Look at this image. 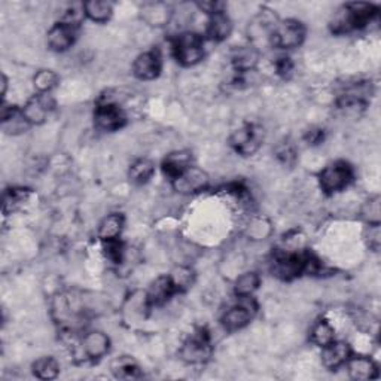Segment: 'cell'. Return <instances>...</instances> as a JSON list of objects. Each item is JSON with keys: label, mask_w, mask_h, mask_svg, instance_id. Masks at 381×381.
I'll return each mask as SVG.
<instances>
[{"label": "cell", "mask_w": 381, "mask_h": 381, "mask_svg": "<svg viewBox=\"0 0 381 381\" xmlns=\"http://www.w3.org/2000/svg\"><path fill=\"white\" fill-rule=\"evenodd\" d=\"M378 15V8L372 4L353 2L343 5L331 21V32L335 35H346L368 27Z\"/></svg>", "instance_id": "6da1fadb"}, {"label": "cell", "mask_w": 381, "mask_h": 381, "mask_svg": "<svg viewBox=\"0 0 381 381\" xmlns=\"http://www.w3.org/2000/svg\"><path fill=\"white\" fill-rule=\"evenodd\" d=\"M176 62L184 67H192L204 58V38L195 32H184L172 42Z\"/></svg>", "instance_id": "7a4b0ae2"}, {"label": "cell", "mask_w": 381, "mask_h": 381, "mask_svg": "<svg viewBox=\"0 0 381 381\" xmlns=\"http://www.w3.org/2000/svg\"><path fill=\"white\" fill-rule=\"evenodd\" d=\"M319 185L326 195H333L344 191L355 180V170L347 161L338 160L328 164L319 173Z\"/></svg>", "instance_id": "3957f363"}, {"label": "cell", "mask_w": 381, "mask_h": 381, "mask_svg": "<svg viewBox=\"0 0 381 381\" xmlns=\"http://www.w3.org/2000/svg\"><path fill=\"white\" fill-rule=\"evenodd\" d=\"M127 124V115L121 103L112 96H101L96 104L94 126L101 131H118Z\"/></svg>", "instance_id": "277c9868"}, {"label": "cell", "mask_w": 381, "mask_h": 381, "mask_svg": "<svg viewBox=\"0 0 381 381\" xmlns=\"http://www.w3.org/2000/svg\"><path fill=\"white\" fill-rule=\"evenodd\" d=\"M306 26L301 21L294 18L277 20L271 30L270 43L279 50H294L301 47L306 40Z\"/></svg>", "instance_id": "5b68a950"}, {"label": "cell", "mask_w": 381, "mask_h": 381, "mask_svg": "<svg viewBox=\"0 0 381 381\" xmlns=\"http://www.w3.org/2000/svg\"><path fill=\"white\" fill-rule=\"evenodd\" d=\"M237 299L238 302L228 309L221 319L222 328L226 332H237L243 328H246L248 325L252 324V320L258 314V304L252 297L246 298L237 297Z\"/></svg>", "instance_id": "8992f818"}, {"label": "cell", "mask_w": 381, "mask_h": 381, "mask_svg": "<svg viewBox=\"0 0 381 381\" xmlns=\"http://www.w3.org/2000/svg\"><path fill=\"white\" fill-rule=\"evenodd\" d=\"M211 353L213 346L210 333L206 329H200L180 347L179 356L188 365H203L211 358Z\"/></svg>", "instance_id": "52a82bcc"}, {"label": "cell", "mask_w": 381, "mask_h": 381, "mask_svg": "<svg viewBox=\"0 0 381 381\" xmlns=\"http://www.w3.org/2000/svg\"><path fill=\"white\" fill-rule=\"evenodd\" d=\"M264 142V130L256 124H246L236 130L230 137V145L243 157H252Z\"/></svg>", "instance_id": "ba28073f"}, {"label": "cell", "mask_w": 381, "mask_h": 381, "mask_svg": "<svg viewBox=\"0 0 381 381\" xmlns=\"http://www.w3.org/2000/svg\"><path fill=\"white\" fill-rule=\"evenodd\" d=\"M209 184V175L197 165H189L184 173L172 180L173 189L182 195H194L201 192L207 189Z\"/></svg>", "instance_id": "9c48e42d"}, {"label": "cell", "mask_w": 381, "mask_h": 381, "mask_svg": "<svg viewBox=\"0 0 381 381\" xmlns=\"http://www.w3.org/2000/svg\"><path fill=\"white\" fill-rule=\"evenodd\" d=\"M54 99L50 94L38 93L26 101L21 112L30 126H40L47 123V119L54 111Z\"/></svg>", "instance_id": "30bf717a"}, {"label": "cell", "mask_w": 381, "mask_h": 381, "mask_svg": "<svg viewBox=\"0 0 381 381\" xmlns=\"http://www.w3.org/2000/svg\"><path fill=\"white\" fill-rule=\"evenodd\" d=\"M78 28L79 27L70 26L63 21L55 23L47 35L48 48L54 53H65L70 50L76 42V36H78Z\"/></svg>", "instance_id": "8fae6325"}, {"label": "cell", "mask_w": 381, "mask_h": 381, "mask_svg": "<svg viewBox=\"0 0 381 381\" xmlns=\"http://www.w3.org/2000/svg\"><path fill=\"white\" fill-rule=\"evenodd\" d=\"M352 355H353V350L348 343L333 340L328 346L322 347L320 360H322V365L326 370L337 371L344 367Z\"/></svg>", "instance_id": "7c38bea8"}, {"label": "cell", "mask_w": 381, "mask_h": 381, "mask_svg": "<svg viewBox=\"0 0 381 381\" xmlns=\"http://www.w3.org/2000/svg\"><path fill=\"white\" fill-rule=\"evenodd\" d=\"M162 62L158 51H146L134 60L133 74L139 81H154L161 74Z\"/></svg>", "instance_id": "4fadbf2b"}, {"label": "cell", "mask_w": 381, "mask_h": 381, "mask_svg": "<svg viewBox=\"0 0 381 381\" xmlns=\"http://www.w3.org/2000/svg\"><path fill=\"white\" fill-rule=\"evenodd\" d=\"M176 295L175 287L169 279V276H160L154 282H152L148 287V291L145 292V299L146 306L149 310L158 309L165 306L173 297Z\"/></svg>", "instance_id": "5bb4252c"}, {"label": "cell", "mask_w": 381, "mask_h": 381, "mask_svg": "<svg viewBox=\"0 0 381 381\" xmlns=\"http://www.w3.org/2000/svg\"><path fill=\"white\" fill-rule=\"evenodd\" d=\"M82 353L89 360H100L111 350V338L101 331L87 332L81 340Z\"/></svg>", "instance_id": "9a60e30c"}, {"label": "cell", "mask_w": 381, "mask_h": 381, "mask_svg": "<svg viewBox=\"0 0 381 381\" xmlns=\"http://www.w3.org/2000/svg\"><path fill=\"white\" fill-rule=\"evenodd\" d=\"M347 368L348 377L358 380V381H368L375 380L380 375L378 365L370 358L363 355H352L347 363L344 365Z\"/></svg>", "instance_id": "2e32d148"}, {"label": "cell", "mask_w": 381, "mask_h": 381, "mask_svg": "<svg viewBox=\"0 0 381 381\" xmlns=\"http://www.w3.org/2000/svg\"><path fill=\"white\" fill-rule=\"evenodd\" d=\"M142 20L150 27H164L170 23L173 12L172 8L162 2L145 4L140 9Z\"/></svg>", "instance_id": "e0dca14e"}, {"label": "cell", "mask_w": 381, "mask_h": 381, "mask_svg": "<svg viewBox=\"0 0 381 381\" xmlns=\"http://www.w3.org/2000/svg\"><path fill=\"white\" fill-rule=\"evenodd\" d=\"M233 33V21L226 12L209 15L206 36L213 42H223Z\"/></svg>", "instance_id": "ac0fdd59"}, {"label": "cell", "mask_w": 381, "mask_h": 381, "mask_svg": "<svg viewBox=\"0 0 381 381\" xmlns=\"http://www.w3.org/2000/svg\"><path fill=\"white\" fill-rule=\"evenodd\" d=\"M189 165H192L191 152L177 150V152H172V154L165 157V160L161 164V169H162L164 176L172 182L177 176L184 173Z\"/></svg>", "instance_id": "d6986e66"}, {"label": "cell", "mask_w": 381, "mask_h": 381, "mask_svg": "<svg viewBox=\"0 0 381 381\" xmlns=\"http://www.w3.org/2000/svg\"><path fill=\"white\" fill-rule=\"evenodd\" d=\"M0 119H2L4 131L8 134H21L30 127V124L26 121L21 109L17 108V106L6 104L5 101L2 104Z\"/></svg>", "instance_id": "ffe728a7"}, {"label": "cell", "mask_w": 381, "mask_h": 381, "mask_svg": "<svg viewBox=\"0 0 381 381\" xmlns=\"http://www.w3.org/2000/svg\"><path fill=\"white\" fill-rule=\"evenodd\" d=\"M259 60V51L255 47H240L234 50L231 63L237 73L253 72Z\"/></svg>", "instance_id": "44dd1931"}, {"label": "cell", "mask_w": 381, "mask_h": 381, "mask_svg": "<svg viewBox=\"0 0 381 381\" xmlns=\"http://www.w3.org/2000/svg\"><path fill=\"white\" fill-rule=\"evenodd\" d=\"M126 219L121 213H111V215L106 216L100 225L97 236L101 241H109V240H116L121 237V233L124 230Z\"/></svg>", "instance_id": "7402d4cb"}, {"label": "cell", "mask_w": 381, "mask_h": 381, "mask_svg": "<svg viewBox=\"0 0 381 381\" xmlns=\"http://www.w3.org/2000/svg\"><path fill=\"white\" fill-rule=\"evenodd\" d=\"M111 371L118 380H137L143 375L139 363L130 356L116 358L111 363Z\"/></svg>", "instance_id": "603a6c76"}, {"label": "cell", "mask_w": 381, "mask_h": 381, "mask_svg": "<svg viewBox=\"0 0 381 381\" xmlns=\"http://www.w3.org/2000/svg\"><path fill=\"white\" fill-rule=\"evenodd\" d=\"M167 276H169L176 294L188 292L194 286L195 279H197L195 271L188 265H177L169 274H167Z\"/></svg>", "instance_id": "cb8c5ba5"}, {"label": "cell", "mask_w": 381, "mask_h": 381, "mask_svg": "<svg viewBox=\"0 0 381 381\" xmlns=\"http://www.w3.org/2000/svg\"><path fill=\"white\" fill-rule=\"evenodd\" d=\"M85 17L91 21L104 24L112 18L114 13V5L106 0H89V2L82 4Z\"/></svg>", "instance_id": "d4e9b609"}, {"label": "cell", "mask_w": 381, "mask_h": 381, "mask_svg": "<svg viewBox=\"0 0 381 381\" xmlns=\"http://www.w3.org/2000/svg\"><path fill=\"white\" fill-rule=\"evenodd\" d=\"M154 173H155V164L148 158H140L131 164L128 170V177L134 185H145L152 179Z\"/></svg>", "instance_id": "484cf974"}, {"label": "cell", "mask_w": 381, "mask_h": 381, "mask_svg": "<svg viewBox=\"0 0 381 381\" xmlns=\"http://www.w3.org/2000/svg\"><path fill=\"white\" fill-rule=\"evenodd\" d=\"M259 286H261V277H259V274L255 271H248L237 277L234 283V294L238 298L252 297L258 291Z\"/></svg>", "instance_id": "4316f807"}, {"label": "cell", "mask_w": 381, "mask_h": 381, "mask_svg": "<svg viewBox=\"0 0 381 381\" xmlns=\"http://www.w3.org/2000/svg\"><path fill=\"white\" fill-rule=\"evenodd\" d=\"M335 340V328L328 319H320L310 332V341L317 347H325Z\"/></svg>", "instance_id": "83f0119b"}, {"label": "cell", "mask_w": 381, "mask_h": 381, "mask_svg": "<svg viewBox=\"0 0 381 381\" xmlns=\"http://www.w3.org/2000/svg\"><path fill=\"white\" fill-rule=\"evenodd\" d=\"M32 371L39 380H54L60 374V363L53 356H43L33 362Z\"/></svg>", "instance_id": "f1b7e54d"}, {"label": "cell", "mask_w": 381, "mask_h": 381, "mask_svg": "<svg viewBox=\"0 0 381 381\" xmlns=\"http://www.w3.org/2000/svg\"><path fill=\"white\" fill-rule=\"evenodd\" d=\"M58 81H60V78H58V74L54 70L42 69L35 74L33 85H35L38 93L50 94L51 91L58 85Z\"/></svg>", "instance_id": "f546056e"}, {"label": "cell", "mask_w": 381, "mask_h": 381, "mask_svg": "<svg viewBox=\"0 0 381 381\" xmlns=\"http://www.w3.org/2000/svg\"><path fill=\"white\" fill-rule=\"evenodd\" d=\"M362 219L367 225H380L381 223V198L380 195L370 197V200L365 201L360 210Z\"/></svg>", "instance_id": "4dcf8cb0"}, {"label": "cell", "mask_w": 381, "mask_h": 381, "mask_svg": "<svg viewBox=\"0 0 381 381\" xmlns=\"http://www.w3.org/2000/svg\"><path fill=\"white\" fill-rule=\"evenodd\" d=\"M30 191L26 188H11L4 194V215H8L11 211L17 210L28 197Z\"/></svg>", "instance_id": "1f68e13d"}, {"label": "cell", "mask_w": 381, "mask_h": 381, "mask_svg": "<svg viewBox=\"0 0 381 381\" xmlns=\"http://www.w3.org/2000/svg\"><path fill=\"white\" fill-rule=\"evenodd\" d=\"M103 245V253L108 261H111L115 265H121L126 259V246L123 245V241L119 238L116 240H109V241H101Z\"/></svg>", "instance_id": "d6a6232c"}, {"label": "cell", "mask_w": 381, "mask_h": 381, "mask_svg": "<svg viewBox=\"0 0 381 381\" xmlns=\"http://www.w3.org/2000/svg\"><path fill=\"white\" fill-rule=\"evenodd\" d=\"M271 222L265 218H253L248 225V236L252 240H265L271 234Z\"/></svg>", "instance_id": "836d02e7"}, {"label": "cell", "mask_w": 381, "mask_h": 381, "mask_svg": "<svg viewBox=\"0 0 381 381\" xmlns=\"http://www.w3.org/2000/svg\"><path fill=\"white\" fill-rule=\"evenodd\" d=\"M276 70L277 73L282 76V78L287 79L289 76L292 74L294 72V63H292V60L286 57V55H282L276 60Z\"/></svg>", "instance_id": "e575fe53"}, {"label": "cell", "mask_w": 381, "mask_h": 381, "mask_svg": "<svg viewBox=\"0 0 381 381\" xmlns=\"http://www.w3.org/2000/svg\"><path fill=\"white\" fill-rule=\"evenodd\" d=\"M277 158L283 164H294L297 158V152L291 145H282L280 148H277Z\"/></svg>", "instance_id": "d590c367"}, {"label": "cell", "mask_w": 381, "mask_h": 381, "mask_svg": "<svg viewBox=\"0 0 381 381\" xmlns=\"http://www.w3.org/2000/svg\"><path fill=\"white\" fill-rule=\"evenodd\" d=\"M368 246L370 249H372L374 252H378L380 249V237H381V233H380V225H368Z\"/></svg>", "instance_id": "8d00e7d4"}, {"label": "cell", "mask_w": 381, "mask_h": 381, "mask_svg": "<svg viewBox=\"0 0 381 381\" xmlns=\"http://www.w3.org/2000/svg\"><path fill=\"white\" fill-rule=\"evenodd\" d=\"M197 6L200 8L201 11H204L207 15H213V13L225 12L226 4H223V2H200V4H197Z\"/></svg>", "instance_id": "74e56055"}, {"label": "cell", "mask_w": 381, "mask_h": 381, "mask_svg": "<svg viewBox=\"0 0 381 381\" xmlns=\"http://www.w3.org/2000/svg\"><path fill=\"white\" fill-rule=\"evenodd\" d=\"M324 130H320V128H311L307 136H306V140L309 142V145H319V143H322L324 140Z\"/></svg>", "instance_id": "f35d334b"}, {"label": "cell", "mask_w": 381, "mask_h": 381, "mask_svg": "<svg viewBox=\"0 0 381 381\" xmlns=\"http://www.w3.org/2000/svg\"><path fill=\"white\" fill-rule=\"evenodd\" d=\"M6 89H8V78H6V74L4 73L2 74V96L5 97L6 94Z\"/></svg>", "instance_id": "ab89813d"}]
</instances>
